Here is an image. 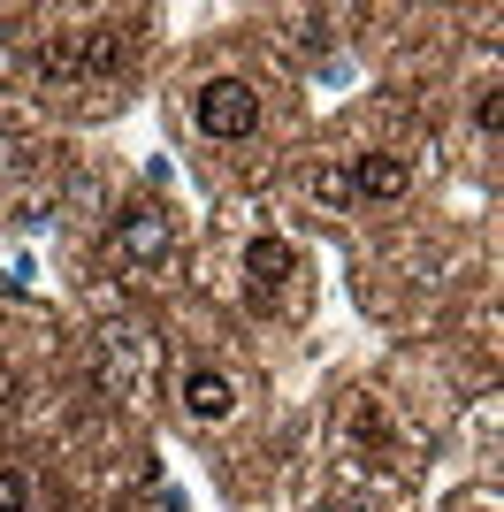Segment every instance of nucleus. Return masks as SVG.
I'll use <instances>...</instances> for the list:
<instances>
[{"label":"nucleus","mask_w":504,"mask_h":512,"mask_svg":"<svg viewBox=\"0 0 504 512\" xmlns=\"http://www.w3.org/2000/svg\"><path fill=\"white\" fill-rule=\"evenodd\" d=\"M191 123L207 130V138H252L260 130V92L245 85V77H207V85L191 92Z\"/></svg>","instance_id":"1"},{"label":"nucleus","mask_w":504,"mask_h":512,"mask_svg":"<svg viewBox=\"0 0 504 512\" xmlns=\"http://www.w3.org/2000/svg\"><path fill=\"white\" fill-rule=\"evenodd\" d=\"M115 253H123L138 276H153L168 260V214L161 207H130L123 222H115Z\"/></svg>","instance_id":"2"},{"label":"nucleus","mask_w":504,"mask_h":512,"mask_svg":"<svg viewBox=\"0 0 504 512\" xmlns=\"http://www.w3.org/2000/svg\"><path fill=\"white\" fill-rule=\"evenodd\" d=\"M184 413H191V421H230V413H237V383H230V375H214V367H191V375H184Z\"/></svg>","instance_id":"3"},{"label":"nucleus","mask_w":504,"mask_h":512,"mask_svg":"<svg viewBox=\"0 0 504 512\" xmlns=\"http://www.w3.org/2000/svg\"><path fill=\"white\" fill-rule=\"evenodd\" d=\"M291 268H298V253L283 245V237H260L245 253V276H252V299L260 306H275V283H291Z\"/></svg>","instance_id":"4"},{"label":"nucleus","mask_w":504,"mask_h":512,"mask_svg":"<svg viewBox=\"0 0 504 512\" xmlns=\"http://www.w3.org/2000/svg\"><path fill=\"white\" fill-rule=\"evenodd\" d=\"M405 184H413V169H405L398 153H367L352 169V192L359 199H405Z\"/></svg>","instance_id":"5"},{"label":"nucleus","mask_w":504,"mask_h":512,"mask_svg":"<svg viewBox=\"0 0 504 512\" xmlns=\"http://www.w3.org/2000/svg\"><path fill=\"white\" fill-rule=\"evenodd\" d=\"M314 192H321V207H352V199H359V192H352V169H321Z\"/></svg>","instance_id":"6"},{"label":"nucleus","mask_w":504,"mask_h":512,"mask_svg":"<svg viewBox=\"0 0 504 512\" xmlns=\"http://www.w3.org/2000/svg\"><path fill=\"white\" fill-rule=\"evenodd\" d=\"M0 512H31V482L0 467Z\"/></svg>","instance_id":"7"},{"label":"nucleus","mask_w":504,"mask_h":512,"mask_svg":"<svg viewBox=\"0 0 504 512\" xmlns=\"http://www.w3.org/2000/svg\"><path fill=\"white\" fill-rule=\"evenodd\" d=\"M474 123H482V138H497V130H504V100H497V92H482V107H474Z\"/></svg>","instance_id":"8"}]
</instances>
